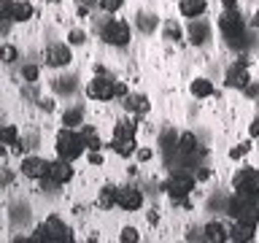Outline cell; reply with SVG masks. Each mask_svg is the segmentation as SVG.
<instances>
[{"label":"cell","instance_id":"f1b7e54d","mask_svg":"<svg viewBox=\"0 0 259 243\" xmlns=\"http://www.w3.org/2000/svg\"><path fill=\"white\" fill-rule=\"evenodd\" d=\"M157 24H159V19L154 14H141V16H138V27H141L143 32H154V30H157Z\"/></svg>","mask_w":259,"mask_h":243},{"label":"cell","instance_id":"ab89813d","mask_svg":"<svg viewBox=\"0 0 259 243\" xmlns=\"http://www.w3.org/2000/svg\"><path fill=\"white\" fill-rule=\"evenodd\" d=\"M89 162H92V165H103V157H100V151H89Z\"/></svg>","mask_w":259,"mask_h":243},{"label":"cell","instance_id":"8992f818","mask_svg":"<svg viewBox=\"0 0 259 243\" xmlns=\"http://www.w3.org/2000/svg\"><path fill=\"white\" fill-rule=\"evenodd\" d=\"M232 189L259 200V168H240L232 176Z\"/></svg>","mask_w":259,"mask_h":243},{"label":"cell","instance_id":"f6af8a7d","mask_svg":"<svg viewBox=\"0 0 259 243\" xmlns=\"http://www.w3.org/2000/svg\"><path fill=\"white\" fill-rule=\"evenodd\" d=\"M146 219H149V224H157V222H159V216H157V214H149Z\"/></svg>","mask_w":259,"mask_h":243},{"label":"cell","instance_id":"277c9868","mask_svg":"<svg viewBox=\"0 0 259 243\" xmlns=\"http://www.w3.org/2000/svg\"><path fill=\"white\" fill-rule=\"evenodd\" d=\"M54 149H57V157L60 159H78L84 154V141H81V133H73V127H62L57 133V141H54Z\"/></svg>","mask_w":259,"mask_h":243},{"label":"cell","instance_id":"3957f363","mask_svg":"<svg viewBox=\"0 0 259 243\" xmlns=\"http://www.w3.org/2000/svg\"><path fill=\"white\" fill-rule=\"evenodd\" d=\"M219 30L227 38L230 46H243V38H246V24H243V16L238 8H224V14L219 16Z\"/></svg>","mask_w":259,"mask_h":243},{"label":"cell","instance_id":"e0dca14e","mask_svg":"<svg viewBox=\"0 0 259 243\" xmlns=\"http://www.w3.org/2000/svg\"><path fill=\"white\" fill-rule=\"evenodd\" d=\"M111 151L116 154V157L127 159V157H133V154L138 151V143H135V138H113V141H111Z\"/></svg>","mask_w":259,"mask_h":243},{"label":"cell","instance_id":"8fae6325","mask_svg":"<svg viewBox=\"0 0 259 243\" xmlns=\"http://www.w3.org/2000/svg\"><path fill=\"white\" fill-rule=\"evenodd\" d=\"M116 206L121 211H138L143 206V192L138 186H119L116 189Z\"/></svg>","mask_w":259,"mask_h":243},{"label":"cell","instance_id":"5b68a950","mask_svg":"<svg viewBox=\"0 0 259 243\" xmlns=\"http://www.w3.org/2000/svg\"><path fill=\"white\" fill-rule=\"evenodd\" d=\"M130 35H133V30H130V24L124 19H116V16H113V19H105L100 24V38L108 46H127Z\"/></svg>","mask_w":259,"mask_h":243},{"label":"cell","instance_id":"7a4b0ae2","mask_svg":"<svg viewBox=\"0 0 259 243\" xmlns=\"http://www.w3.org/2000/svg\"><path fill=\"white\" fill-rule=\"evenodd\" d=\"M35 232H38L35 238H27L30 243H40V240H49V243H70L73 240V230L62 222L60 216H49Z\"/></svg>","mask_w":259,"mask_h":243},{"label":"cell","instance_id":"7402d4cb","mask_svg":"<svg viewBox=\"0 0 259 243\" xmlns=\"http://www.w3.org/2000/svg\"><path fill=\"white\" fill-rule=\"evenodd\" d=\"M81 141H84L87 146V151H100V135H97V130L95 127H89V125H81Z\"/></svg>","mask_w":259,"mask_h":243},{"label":"cell","instance_id":"5bb4252c","mask_svg":"<svg viewBox=\"0 0 259 243\" xmlns=\"http://www.w3.org/2000/svg\"><path fill=\"white\" fill-rule=\"evenodd\" d=\"M176 149H178V154H181V157L192 159L194 154L200 151V141H197V135H194V133H181V135H178Z\"/></svg>","mask_w":259,"mask_h":243},{"label":"cell","instance_id":"d6a6232c","mask_svg":"<svg viewBox=\"0 0 259 243\" xmlns=\"http://www.w3.org/2000/svg\"><path fill=\"white\" fill-rule=\"evenodd\" d=\"M251 151V143H238L235 149H230V159H243Z\"/></svg>","mask_w":259,"mask_h":243},{"label":"cell","instance_id":"4fadbf2b","mask_svg":"<svg viewBox=\"0 0 259 243\" xmlns=\"http://www.w3.org/2000/svg\"><path fill=\"white\" fill-rule=\"evenodd\" d=\"M46 170H49V162L40 159V157L22 159V176L32 178V181H44V178H46Z\"/></svg>","mask_w":259,"mask_h":243},{"label":"cell","instance_id":"e575fe53","mask_svg":"<svg viewBox=\"0 0 259 243\" xmlns=\"http://www.w3.org/2000/svg\"><path fill=\"white\" fill-rule=\"evenodd\" d=\"M22 76H24V81H38V68L35 65H24V70H22Z\"/></svg>","mask_w":259,"mask_h":243},{"label":"cell","instance_id":"44dd1931","mask_svg":"<svg viewBox=\"0 0 259 243\" xmlns=\"http://www.w3.org/2000/svg\"><path fill=\"white\" fill-rule=\"evenodd\" d=\"M32 19V6L27 0H11V22H27Z\"/></svg>","mask_w":259,"mask_h":243},{"label":"cell","instance_id":"4dcf8cb0","mask_svg":"<svg viewBox=\"0 0 259 243\" xmlns=\"http://www.w3.org/2000/svg\"><path fill=\"white\" fill-rule=\"evenodd\" d=\"M97 6H100L105 14H116L119 8L124 6V0H100V3H97Z\"/></svg>","mask_w":259,"mask_h":243},{"label":"cell","instance_id":"ac0fdd59","mask_svg":"<svg viewBox=\"0 0 259 243\" xmlns=\"http://www.w3.org/2000/svg\"><path fill=\"white\" fill-rule=\"evenodd\" d=\"M208 35H210V27H208V22H202L200 16L197 19H192V24H189V40L194 46H202L208 40Z\"/></svg>","mask_w":259,"mask_h":243},{"label":"cell","instance_id":"9a60e30c","mask_svg":"<svg viewBox=\"0 0 259 243\" xmlns=\"http://www.w3.org/2000/svg\"><path fill=\"white\" fill-rule=\"evenodd\" d=\"M254 232H256V224L235 222V224L230 227V240H238V243H251V240H254Z\"/></svg>","mask_w":259,"mask_h":243},{"label":"cell","instance_id":"7bdbcfd3","mask_svg":"<svg viewBox=\"0 0 259 243\" xmlns=\"http://www.w3.org/2000/svg\"><path fill=\"white\" fill-rule=\"evenodd\" d=\"M238 3H240V0H222L224 8H238Z\"/></svg>","mask_w":259,"mask_h":243},{"label":"cell","instance_id":"1f68e13d","mask_svg":"<svg viewBox=\"0 0 259 243\" xmlns=\"http://www.w3.org/2000/svg\"><path fill=\"white\" fill-rule=\"evenodd\" d=\"M119 240H124V243H138V240H141V235H138L135 227H124V230H121V235H119Z\"/></svg>","mask_w":259,"mask_h":243},{"label":"cell","instance_id":"6da1fadb","mask_svg":"<svg viewBox=\"0 0 259 243\" xmlns=\"http://www.w3.org/2000/svg\"><path fill=\"white\" fill-rule=\"evenodd\" d=\"M227 214H230L235 222L259 224V202H256V197H248V194L235 192L232 197L227 200Z\"/></svg>","mask_w":259,"mask_h":243},{"label":"cell","instance_id":"f35d334b","mask_svg":"<svg viewBox=\"0 0 259 243\" xmlns=\"http://www.w3.org/2000/svg\"><path fill=\"white\" fill-rule=\"evenodd\" d=\"M248 135H251V138H259V116H256L254 122H251V127H248Z\"/></svg>","mask_w":259,"mask_h":243},{"label":"cell","instance_id":"d4e9b609","mask_svg":"<svg viewBox=\"0 0 259 243\" xmlns=\"http://www.w3.org/2000/svg\"><path fill=\"white\" fill-rule=\"evenodd\" d=\"M189 89H192L194 97H210V95H213V84H210L208 78H194Z\"/></svg>","mask_w":259,"mask_h":243},{"label":"cell","instance_id":"9c48e42d","mask_svg":"<svg viewBox=\"0 0 259 243\" xmlns=\"http://www.w3.org/2000/svg\"><path fill=\"white\" fill-rule=\"evenodd\" d=\"M70 60H73V52H70V46H65V44H52V46H46V52H44V62L49 68H68Z\"/></svg>","mask_w":259,"mask_h":243},{"label":"cell","instance_id":"83f0119b","mask_svg":"<svg viewBox=\"0 0 259 243\" xmlns=\"http://www.w3.org/2000/svg\"><path fill=\"white\" fill-rule=\"evenodd\" d=\"M162 35L176 44V40H181L184 30H181V24H178V22H165V27H162Z\"/></svg>","mask_w":259,"mask_h":243},{"label":"cell","instance_id":"30bf717a","mask_svg":"<svg viewBox=\"0 0 259 243\" xmlns=\"http://www.w3.org/2000/svg\"><path fill=\"white\" fill-rule=\"evenodd\" d=\"M248 81H251V76H248V60H238V62H232L230 68H227L224 84L230 89H243Z\"/></svg>","mask_w":259,"mask_h":243},{"label":"cell","instance_id":"7c38bea8","mask_svg":"<svg viewBox=\"0 0 259 243\" xmlns=\"http://www.w3.org/2000/svg\"><path fill=\"white\" fill-rule=\"evenodd\" d=\"M73 178V165L68 159H57V162H49V170H46V181L52 186H60V184H68Z\"/></svg>","mask_w":259,"mask_h":243},{"label":"cell","instance_id":"74e56055","mask_svg":"<svg viewBox=\"0 0 259 243\" xmlns=\"http://www.w3.org/2000/svg\"><path fill=\"white\" fill-rule=\"evenodd\" d=\"M130 92H127V84L124 81H116V97H127Z\"/></svg>","mask_w":259,"mask_h":243},{"label":"cell","instance_id":"8d00e7d4","mask_svg":"<svg viewBox=\"0 0 259 243\" xmlns=\"http://www.w3.org/2000/svg\"><path fill=\"white\" fill-rule=\"evenodd\" d=\"M135 157H138V162H149V159L154 157V151L143 146V149H138V151H135Z\"/></svg>","mask_w":259,"mask_h":243},{"label":"cell","instance_id":"60d3db41","mask_svg":"<svg viewBox=\"0 0 259 243\" xmlns=\"http://www.w3.org/2000/svg\"><path fill=\"white\" fill-rule=\"evenodd\" d=\"M243 89H246V95H251V97H254V95H259V87H256V84H251V81H248V84L243 87Z\"/></svg>","mask_w":259,"mask_h":243},{"label":"cell","instance_id":"7dc6e473","mask_svg":"<svg viewBox=\"0 0 259 243\" xmlns=\"http://www.w3.org/2000/svg\"><path fill=\"white\" fill-rule=\"evenodd\" d=\"M6 154H8L6 151V143H0V157H6Z\"/></svg>","mask_w":259,"mask_h":243},{"label":"cell","instance_id":"4316f807","mask_svg":"<svg viewBox=\"0 0 259 243\" xmlns=\"http://www.w3.org/2000/svg\"><path fill=\"white\" fill-rule=\"evenodd\" d=\"M16 141H19V130H16L14 125H3V127H0V143L14 146Z\"/></svg>","mask_w":259,"mask_h":243},{"label":"cell","instance_id":"2e32d148","mask_svg":"<svg viewBox=\"0 0 259 243\" xmlns=\"http://www.w3.org/2000/svg\"><path fill=\"white\" fill-rule=\"evenodd\" d=\"M124 108H127V113L143 116V113H149L151 103H149V97H146V95H127L124 97Z\"/></svg>","mask_w":259,"mask_h":243},{"label":"cell","instance_id":"c3c4849f","mask_svg":"<svg viewBox=\"0 0 259 243\" xmlns=\"http://www.w3.org/2000/svg\"><path fill=\"white\" fill-rule=\"evenodd\" d=\"M44 3H57V0H44Z\"/></svg>","mask_w":259,"mask_h":243},{"label":"cell","instance_id":"d6986e66","mask_svg":"<svg viewBox=\"0 0 259 243\" xmlns=\"http://www.w3.org/2000/svg\"><path fill=\"white\" fill-rule=\"evenodd\" d=\"M202 235H205V240L210 243H224V240H230V230L222 224V222H210L202 227Z\"/></svg>","mask_w":259,"mask_h":243},{"label":"cell","instance_id":"cb8c5ba5","mask_svg":"<svg viewBox=\"0 0 259 243\" xmlns=\"http://www.w3.org/2000/svg\"><path fill=\"white\" fill-rule=\"evenodd\" d=\"M135 133H138L135 119H119L116 127H113V138H135Z\"/></svg>","mask_w":259,"mask_h":243},{"label":"cell","instance_id":"484cf974","mask_svg":"<svg viewBox=\"0 0 259 243\" xmlns=\"http://www.w3.org/2000/svg\"><path fill=\"white\" fill-rule=\"evenodd\" d=\"M62 125L65 127H81L84 125V113H81L78 108H68L62 113Z\"/></svg>","mask_w":259,"mask_h":243},{"label":"cell","instance_id":"ffe728a7","mask_svg":"<svg viewBox=\"0 0 259 243\" xmlns=\"http://www.w3.org/2000/svg\"><path fill=\"white\" fill-rule=\"evenodd\" d=\"M208 3L205 0H181L178 3V11H181V16H186V19H197V16L205 14Z\"/></svg>","mask_w":259,"mask_h":243},{"label":"cell","instance_id":"bcb514c9","mask_svg":"<svg viewBox=\"0 0 259 243\" xmlns=\"http://www.w3.org/2000/svg\"><path fill=\"white\" fill-rule=\"evenodd\" d=\"M251 22H254V27H259V11L254 14V19H251Z\"/></svg>","mask_w":259,"mask_h":243},{"label":"cell","instance_id":"f546056e","mask_svg":"<svg viewBox=\"0 0 259 243\" xmlns=\"http://www.w3.org/2000/svg\"><path fill=\"white\" fill-rule=\"evenodd\" d=\"M16 60H19V52H16V46H14V44H6V46H0V62H6V65H14Z\"/></svg>","mask_w":259,"mask_h":243},{"label":"cell","instance_id":"b9f144b4","mask_svg":"<svg viewBox=\"0 0 259 243\" xmlns=\"http://www.w3.org/2000/svg\"><path fill=\"white\" fill-rule=\"evenodd\" d=\"M8 181H11V173H8V170H0V186H6Z\"/></svg>","mask_w":259,"mask_h":243},{"label":"cell","instance_id":"ee69618b","mask_svg":"<svg viewBox=\"0 0 259 243\" xmlns=\"http://www.w3.org/2000/svg\"><path fill=\"white\" fill-rule=\"evenodd\" d=\"M38 105H40V108H44V111H52V108H54V103H52V100H40Z\"/></svg>","mask_w":259,"mask_h":243},{"label":"cell","instance_id":"603a6c76","mask_svg":"<svg viewBox=\"0 0 259 243\" xmlns=\"http://www.w3.org/2000/svg\"><path fill=\"white\" fill-rule=\"evenodd\" d=\"M116 189H119V186H113V184H105L103 189H100V194H97V206H100V208H105V211L116 206Z\"/></svg>","mask_w":259,"mask_h":243},{"label":"cell","instance_id":"d590c367","mask_svg":"<svg viewBox=\"0 0 259 243\" xmlns=\"http://www.w3.org/2000/svg\"><path fill=\"white\" fill-rule=\"evenodd\" d=\"M68 40H70L73 46H81V44H84V40H87V35H84V32H81V30H73Z\"/></svg>","mask_w":259,"mask_h":243},{"label":"cell","instance_id":"ba28073f","mask_svg":"<svg viewBox=\"0 0 259 243\" xmlns=\"http://www.w3.org/2000/svg\"><path fill=\"white\" fill-rule=\"evenodd\" d=\"M165 189H167V194L173 200H184V197H189V194L194 192V178L189 173H176V176H170Z\"/></svg>","mask_w":259,"mask_h":243},{"label":"cell","instance_id":"836d02e7","mask_svg":"<svg viewBox=\"0 0 259 243\" xmlns=\"http://www.w3.org/2000/svg\"><path fill=\"white\" fill-rule=\"evenodd\" d=\"M73 81L76 78H54V89L57 92H73V87H76Z\"/></svg>","mask_w":259,"mask_h":243},{"label":"cell","instance_id":"52a82bcc","mask_svg":"<svg viewBox=\"0 0 259 243\" xmlns=\"http://www.w3.org/2000/svg\"><path fill=\"white\" fill-rule=\"evenodd\" d=\"M87 95L92 100H113L116 97V81L105 73H97V76L87 84Z\"/></svg>","mask_w":259,"mask_h":243}]
</instances>
